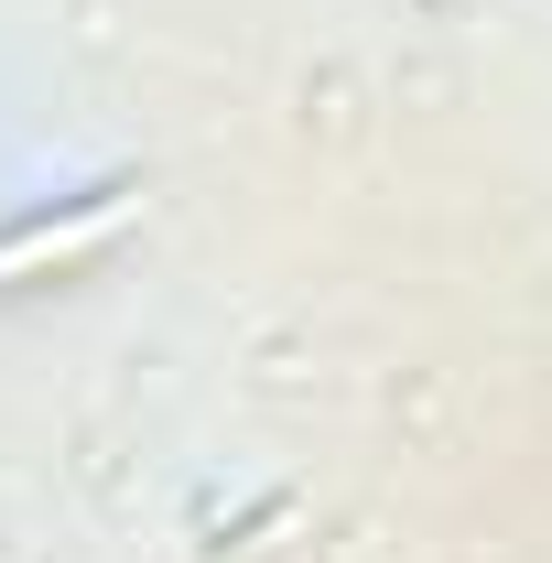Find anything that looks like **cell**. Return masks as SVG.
Instances as JSON below:
<instances>
[{"mask_svg": "<svg viewBox=\"0 0 552 563\" xmlns=\"http://www.w3.org/2000/svg\"><path fill=\"white\" fill-rule=\"evenodd\" d=\"M131 217H141V196H98V207H76V217H33V228H11V239H0V282H33V272H66V261H98Z\"/></svg>", "mask_w": 552, "mask_h": 563, "instance_id": "cell-1", "label": "cell"}]
</instances>
